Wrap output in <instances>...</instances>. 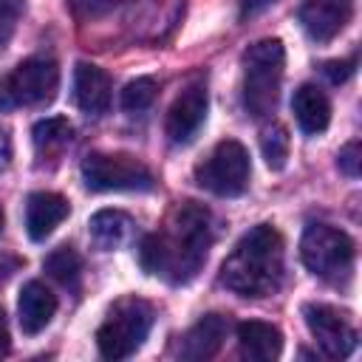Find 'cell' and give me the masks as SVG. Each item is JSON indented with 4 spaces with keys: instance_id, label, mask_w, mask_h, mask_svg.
<instances>
[{
    "instance_id": "1",
    "label": "cell",
    "mask_w": 362,
    "mask_h": 362,
    "mask_svg": "<svg viewBox=\"0 0 362 362\" xmlns=\"http://www.w3.org/2000/svg\"><path fill=\"white\" fill-rule=\"evenodd\" d=\"M212 246V218L198 204L175 209L170 229L147 235L139 246V263L147 274H161L170 283H187L198 274Z\"/></svg>"
},
{
    "instance_id": "2",
    "label": "cell",
    "mask_w": 362,
    "mask_h": 362,
    "mask_svg": "<svg viewBox=\"0 0 362 362\" xmlns=\"http://www.w3.org/2000/svg\"><path fill=\"white\" fill-rule=\"evenodd\" d=\"M286 274L283 238L274 226H252L221 266V283L240 297H266L274 294Z\"/></svg>"
},
{
    "instance_id": "3",
    "label": "cell",
    "mask_w": 362,
    "mask_h": 362,
    "mask_svg": "<svg viewBox=\"0 0 362 362\" xmlns=\"http://www.w3.org/2000/svg\"><path fill=\"white\" fill-rule=\"evenodd\" d=\"M286 68L280 40H257L243 51V107L249 116L263 119L274 110Z\"/></svg>"
},
{
    "instance_id": "4",
    "label": "cell",
    "mask_w": 362,
    "mask_h": 362,
    "mask_svg": "<svg viewBox=\"0 0 362 362\" xmlns=\"http://www.w3.org/2000/svg\"><path fill=\"white\" fill-rule=\"evenodd\" d=\"M153 328V305L141 297H122L107 311L96 331V345L105 359L133 356Z\"/></svg>"
},
{
    "instance_id": "5",
    "label": "cell",
    "mask_w": 362,
    "mask_h": 362,
    "mask_svg": "<svg viewBox=\"0 0 362 362\" xmlns=\"http://www.w3.org/2000/svg\"><path fill=\"white\" fill-rule=\"evenodd\" d=\"M354 257H356V246L348 232L334 229L328 223H308L303 229L300 260L311 274L328 283L345 280L354 269Z\"/></svg>"
},
{
    "instance_id": "6",
    "label": "cell",
    "mask_w": 362,
    "mask_h": 362,
    "mask_svg": "<svg viewBox=\"0 0 362 362\" xmlns=\"http://www.w3.org/2000/svg\"><path fill=\"white\" fill-rule=\"evenodd\" d=\"M59 88V68L48 57L23 59L11 74L0 79V110L34 107L54 99Z\"/></svg>"
},
{
    "instance_id": "7",
    "label": "cell",
    "mask_w": 362,
    "mask_h": 362,
    "mask_svg": "<svg viewBox=\"0 0 362 362\" xmlns=\"http://www.w3.org/2000/svg\"><path fill=\"white\" fill-rule=\"evenodd\" d=\"M82 181L93 192H144L153 189L147 164L127 153H88L82 158Z\"/></svg>"
},
{
    "instance_id": "8",
    "label": "cell",
    "mask_w": 362,
    "mask_h": 362,
    "mask_svg": "<svg viewBox=\"0 0 362 362\" xmlns=\"http://www.w3.org/2000/svg\"><path fill=\"white\" fill-rule=\"evenodd\" d=\"M249 153L240 141L226 139L195 167V184L218 198H235L249 187Z\"/></svg>"
},
{
    "instance_id": "9",
    "label": "cell",
    "mask_w": 362,
    "mask_h": 362,
    "mask_svg": "<svg viewBox=\"0 0 362 362\" xmlns=\"http://www.w3.org/2000/svg\"><path fill=\"white\" fill-rule=\"evenodd\" d=\"M303 317L311 337L325 351V356L345 359L356 348V328L345 311H337L334 305H325V303H308L303 305Z\"/></svg>"
},
{
    "instance_id": "10",
    "label": "cell",
    "mask_w": 362,
    "mask_h": 362,
    "mask_svg": "<svg viewBox=\"0 0 362 362\" xmlns=\"http://www.w3.org/2000/svg\"><path fill=\"white\" fill-rule=\"evenodd\" d=\"M206 110H209L206 88L201 82L184 88L167 110V124L164 127H167L170 141L173 144H189L198 136L201 124L206 122Z\"/></svg>"
},
{
    "instance_id": "11",
    "label": "cell",
    "mask_w": 362,
    "mask_h": 362,
    "mask_svg": "<svg viewBox=\"0 0 362 362\" xmlns=\"http://www.w3.org/2000/svg\"><path fill=\"white\" fill-rule=\"evenodd\" d=\"M354 14V0H303L297 20L314 42L334 40Z\"/></svg>"
},
{
    "instance_id": "12",
    "label": "cell",
    "mask_w": 362,
    "mask_h": 362,
    "mask_svg": "<svg viewBox=\"0 0 362 362\" xmlns=\"http://www.w3.org/2000/svg\"><path fill=\"white\" fill-rule=\"evenodd\" d=\"M110 96H113V85L102 68H96L90 62H79L74 68V102L82 113H88V116L107 113Z\"/></svg>"
},
{
    "instance_id": "13",
    "label": "cell",
    "mask_w": 362,
    "mask_h": 362,
    "mask_svg": "<svg viewBox=\"0 0 362 362\" xmlns=\"http://www.w3.org/2000/svg\"><path fill=\"white\" fill-rule=\"evenodd\" d=\"M54 314H57V297L51 294V288L40 280H28L17 300V322L23 334L28 337L40 334L54 320Z\"/></svg>"
},
{
    "instance_id": "14",
    "label": "cell",
    "mask_w": 362,
    "mask_h": 362,
    "mask_svg": "<svg viewBox=\"0 0 362 362\" xmlns=\"http://www.w3.org/2000/svg\"><path fill=\"white\" fill-rule=\"evenodd\" d=\"M226 331H229L226 317H221V314H206V317H201V320L181 337L178 356H181V359H189V362H201V359L215 356L218 348H221L223 339H226Z\"/></svg>"
},
{
    "instance_id": "15",
    "label": "cell",
    "mask_w": 362,
    "mask_h": 362,
    "mask_svg": "<svg viewBox=\"0 0 362 362\" xmlns=\"http://www.w3.org/2000/svg\"><path fill=\"white\" fill-rule=\"evenodd\" d=\"M68 218V201L57 192H31L25 198V232L31 240H45Z\"/></svg>"
},
{
    "instance_id": "16",
    "label": "cell",
    "mask_w": 362,
    "mask_h": 362,
    "mask_svg": "<svg viewBox=\"0 0 362 362\" xmlns=\"http://www.w3.org/2000/svg\"><path fill=\"white\" fill-rule=\"evenodd\" d=\"M291 110H294V119H297V124H300V130L305 136H320L331 122V102L311 82H305V85H300L294 90Z\"/></svg>"
},
{
    "instance_id": "17",
    "label": "cell",
    "mask_w": 362,
    "mask_h": 362,
    "mask_svg": "<svg viewBox=\"0 0 362 362\" xmlns=\"http://www.w3.org/2000/svg\"><path fill=\"white\" fill-rule=\"evenodd\" d=\"M238 345L240 354L252 362H272L283 351V334L272 322L246 320L238 325Z\"/></svg>"
},
{
    "instance_id": "18",
    "label": "cell",
    "mask_w": 362,
    "mask_h": 362,
    "mask_svg": "<svg viewBox=\"0 0 362 362\" xmlns=\"http://www.w3.org/2000/svg\"><path fill=\"white\" fill-rule=\"evenodd\" d=\"M90 238L99 249H119L130 235V218L119 209H99L90 218Z\"/></svg>"
},
{
    "instance_id": "19",
    "label": "cell",
    "mask_w": 362,
    "mask_h": 362,
    "mask_svg": "<svg viewBox=\"0 0 362 362\" xmlns=\"http://www.w3.org/2000/svg\"><path fill=\"white\" fill-rule=\"evenodd\" d=\"M42 269H45L57 283H62V286H76V283H79V274H82V257H79L71 246H59V249H54V252L45 257Z\"/></svg>"
},
{
    "instance_id": "20",
    "label": "cell",
    "mask_w": 362,
    "mask_h": 362,
    "mask_svg": "<svg viewBox=\"0 0 362 362\" xmlns=\"http://www.w3.org/2000/svg\"><path fill=\"white\" fill-rule=\"evenodd\" d=\"M71 133H74V127H71V122L62 119V116L40 119V122L34 124V130H31L37 150H45V153L59 150L62 144H68V141H71Z\"/></svg>"
},
{
    "instance_id": "21",
    "label": "cell",
    "mask_w": 362,
    "mask_h": 362,
    "mask_svg": "<svg viewBox=\"0 0 362 362\" xmlns=\"http://www.w3.org/2000/svg\"><path fill=\"white\" fill-rule=\"evenodd\" d=\"M260 153L269 164V170H283L288 161V130L283 124H269L260 133Z\"/></svg>"
},
{
    "instance_id": "22",
    "label": "cell",
    "mask_w": 362,
    "mask_h": 362,
    "mask_svg": "<svg viewBox=\"0 0 362 362\" xmlns=\"http://www.w3.org/2000/svg\"><path fill=\"white\" fill-rule=\"evenodd\" d=\"M156 99V79L153 76H136L124 85L122 90V107L127 113H141L153 105Z\"/></svg>"
},
{
    "instance_id": "23",
    "label": "cell",
    "mask_w": 362,
    "mask_h": 362,
    "mask_svg": "<svg viewBox=\"0 0 362 362\" xmlns=\"http://www.w3.org/2000/svg\"><path fill=\"white\" fill-rule=\"evenodd\" d=\"M20 14H23V0H0V48L11 40Z\"/></svg>"
},
{
    "instance_id": "24",
    "label": "cell",
    "mask_w": 362,
    "mask_h": 362,
    "mask_svg": "<svg viewBox=\"0 0 362 362\" xmlns=\"http://www.w3.org/2000/svg\"><path fill=\"white\" fill-rule=\"evenodd\" d=\"M337 164L339 170L348 175V178H356L359 175V164H362V153H359V141H348L339 156H337Z\"/></svg>"
},
{
    "instance_id": "25",
    "label": "cell",
    "mask_w": 362,
    "mask_h": 362,
    "mask_svg": "<svg viewBox=\"0 0 362 362\" xmlns=\"http://www.w3.org/2000/svg\"><path fill=\"white\" fill-rule=\"evenodd\" d=\"M71 8L79 14V17H99L105 14L116 0H68Z\"/></svg>"
},
{
    "instance_id": "26",
    "label": "cell",
    "mask_w": 362,
    "mask_h": 362,
    "mask_svg": "<svg viewBox=\"0 0 362 362\" xmlns=\"http://www.w3.org/2000/svg\"><path fill=\"white\" fill-rule=\"evenodd\" d=\"M354 65H356V59H334V62H325L322 71L334 85H339L354 74Z\"/></svg>"
},
{
    "instance_id": "27",
    "label": "cell",
    "mask_w": 362,
    "mask_h": 362,
    "mask_svg": "<svg viewBox=\"0 0 362 362\" xmlns=\"http://www.w3.org/2000/svg\"><path fill=\"white\" fill-rule=\"evenodd\" d=\"M11 156H14V144H11V130L0 124V173H6L11 167Z\"/></svg>"
},
{
    "instance_id": "28",
    "label": "cell",
    "mask_w": 362,
    "mask_h": 362,
    "mask_svg": "<svg viewBox=\"0 0 362 362\" xmlns=\"http://www.w3.org/2000/svg\"><path fill=\"white\" fill-rule=\"evenodd\" d=\"M274 0H240V17H255L263 8H269Z\"/></svg>"
},
{
    "instance_id": "29",
    "label": "cell",
    "mask_w": 362,
    "mask_h": 362,
    "mask_svg": "<svg viewBox=\"0 0 362 362\" xmlns=\"http://www.w3.org/2000/svg\"><path fill=\"white\" fill-rule=\"evenodd\" d=\"M11 348V339H8V322H6V314L0 308V356H6Z\"/></svg>"
},
{
    "instance_id": "30",
    "label": "cell",
    "mask_w": 362,
    "mask_h": 362,
    "mask_svg": "<svg viewBox=\"0 0 362 362\" xmlns=\"http://www.w3.org/2000/svg\"><path fill=\"white\" fill-rule=\"evenodd\" d=\"M0 232H3V209H0Z\"/></svg>"
}]
</instances>
